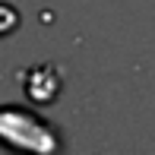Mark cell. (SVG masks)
<instances>
[{
  "label": "cell",
  "mask_w": 155,
  "mask_h": 155,
  "mask_svg": "<svg viewBox=\"0 0 155 155\" xmlns=\"http://www.w3.org/2000/svg\"><path fill=\"white\" fill-rule=\"evenodd\" d=\"M51 130H54L51 124H45L25 108H0V143L3 146L32 149V152L60 149V139Z\"/></svg>",
  "instance_id": "obj_1"
},
{
  "label": "cell",
  "mask_w": 155,
  "mask_h": 155,
  "mask_svg": "<svg viewBox=\"0 0 155 155\" xmlns=\"http://www.w3.org/2000/svg\"><path fill=\"white\" fill-rule=\"evenodd\" d=\"M22 76H25L22 89H25V95H29L32 104H51V101H57V95L63 89L60 70H54L51 63H41V67H35V70H25Z\"/></svg>",
  "instance_id": "obj_2"
},
{
  "label": "cell",
  "mask_w": 155,
  "mask_h": 155,
  "mask_svg": "<svg viewBox=\"0 0 155 155\" xmlns=\"http://www.w3.org/2000/svg\"><path fill=\"white\" fill-rule=\"evenodd\" d=\"M16 29H19V10L13 3H3V0H0V38L16 32Z\"/></svg>",
  "instance_id": "obj_3"
}]
</instances>
